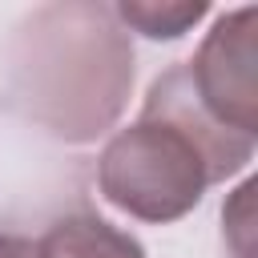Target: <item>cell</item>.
Wrapping results in <instances>:
<instances>
[{"label": "cell", "mask_w": 258, "mask_h": 258, "mask_svg": "<svg viewBox=\"0 0 258 258\" xmlns=\"http://www.w3.org/2000/svg\"><path fill=\"white\" fill-rule=\"evenodd\" d=\"M133 89V48L105 4H44L12 44L16 105L60 141L105 133Z\"/></svg>", "instance_id": "1"}, {"label": "cell", "mask_w": 258, "mask_h": 258, "mask_svg": "<svg viewBox=\"0 0 258 258\" xmlns=\"http://www.w3.org/2000/svg\"><path fill=\"white\" fill-rule=\"evenodd\" d=\"M97 185L129 218L165 226L185 218L214 181L185 133H177L165 121L141 117L105 145Z\"/></svg>", "instance_id": "2"}, {"label": "cell", "mask_w": 258, "mask_h": 258, "mask_svg": "<svg viewBox=\"0 0 258 258\" xmlns=\"http://www.w3.org/2000/svg\"><path fill=\"white\" fill-rule=\"evenodd\" d=\"M189 81L206 113L246 137L258 133V8H234L218 16L194 60Z\"/></svg>", "instance_id": "3"}, {"label": "cell", "mask_w": 258, "mask_h": 258, "mask_svg": "<svg viewBox=\"0 0 258 258\" xmlns=\"http://www.w3.org/2000/svg\"><path fill=\"white\" fill-rule=\"evenodd\" d=\"M141 117H153V121H165L173 125L177 133H185L194 141V149L202 153L206 169H210V181H226L234 177L250 157H254V137L214 121L206 113V105L198 101L194 93V81H189V69L185 64H173L169 73H161L145 97V109Z\"/></svg>", "instance_id": "4"}, {"label": "cell", "mask_w": 258, "mask_h": 258, "mask_svg": "<svg viewBox=\"0 0 258 258\" xmlns=\"http://www.w3.org/2000/svg\"><path fill=\"white\" fill-rule=\"evenodd\" d=\"M36 258H145L141 242L97 214L56 218L36 242Z\"/></svg>", "instance_id": "5"}, {"label": "cell", "mask_w": 258, "mask_h": 258, "mask_svg": "<svg viewBox=\"0 0 258 258\" xmlns=\"http://www.w3.org/2000/svg\"><path fill=\"white\" fill-rule=\"evenodd\" d=\"M206 12H210L206 0H121L113 8L121 24L145 32L149 40H173L185 28H194Z\"/></svg>", "instance_id": "6"}, {"label": "cell", "mask_w": 258, "mask_h": 258, "mask_svg": "<svg viewBox=\"0 0 258 258\" xmlns=\"http://www.w3.org/2000/svg\"><path fill=\"white\" fill-rule=\"evenodd\" d=\"M0 258H36V242L20 234H0Z\"/></svg>", "instance_id": "7"}]
</instances>
